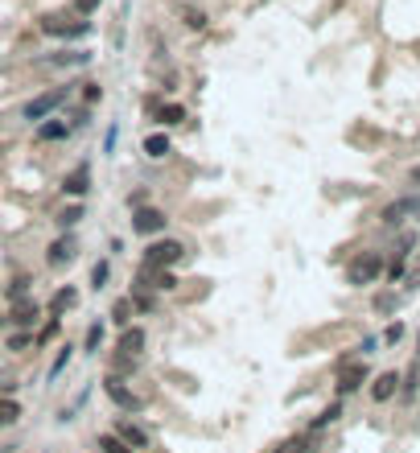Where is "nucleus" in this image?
Here are the masks:
<instances>
[{
  "label": "nucleus",
  "instance_id": "23",
  "mask_svg": "<svg viewBox=\"0 0 420 453\" xmlns=\"http://www.w3.org/2000/svg\"><path fill=\"white\" fill-rule=\"evenodd\" d=\"M75 355H79V346H75V342H62V346L54 351V359H49V367H46V387H54V383H58V379L70 371Z\"/></svg>",
  "mask_w": 420,
  "mask_h": 453
},
{
  "label": "nucleus",
  "instance_id": "6",
  "mask_svg": "<svg viewBox=\"0 0 420 453\" xmlns=\"http://www.w3.org/2000/svg\"><path fill=\"white\" fill-rule=\"evenodd\" d=\"M95 190V165L91 157H83V161H75L62 178H58V194H62V202H87Z\"/></svg>",
  "mask_w": 420,
  "mask_h": 453
},
{
  "label": "nucleus",
  "instance_id": "39",
  "mask_svg": "<svg viewBox=\"0 0 420 453\" xmlns=\"http://www.w3.org/2000/svg\"><path fill=\"white\" fill-rule=\"evenodd\" d=\"M95 445H99V453H137V450H128L111 429H103V433H95Z\"/></svg>",
  "mask_w": 420,
  "mask_h": 453
},
{
  "label": "nucleus",
  "instance_id": "52",
  "mask_svg": "<svg viewBox=\"0 0 420 453\" xmlns=\"http://www.w3.org/2000/svg\"><path fill=\"white\" fill-rule=\"evenodd\" d=\"M4 330H8V314H4V309H0V334H4Z\"/></svg>",
  "mask_w": 420,
  "mask_h": 453
},
{
  "label": "nucleus",
  "instance_id": "24",
  "mask_svg": "<svg viewBox=\"0 0 420 453\" xmlns=\"http://www.w3.org/2000/svg\"><path fill=\"white\" fill-rule=\"evenodd\" d=\"M87 219V202H62L54 210V227L58 231H79V223Z\"/></svg>",
  "mask_w": 420,
  "mask_h": 453
},
{
  "label": "nucleus",
  "instance_id": "48",
  "mask_svg": "<svg viewBox=\"0 0 420 453\" xmlns=\"http://www.w3.org/2000/svg\"><path fill=\"white\" fill-rule=\"evenodd\" d=\"M408 289H420V252H417V264H408V276H404Z\"/></svg>",
  "mask_w": 420,
  "mask_h": 453
},
{
  "label": "nucleus",
  "instance_id": "36",
  "mask_svg": "<svg viewBox=\"0 0 420 453\" xmlns=\"http://www.w3.org/2000/svg\"><path fill=\"white\" fill-rule=\"evenodd\" d=\"M178 17H182V25H186L189 33H202V29L210 25L206 8H194V4H178Z\"/></svg>",
  "mask_w": 420,
  "mask_h": 453
},
{
  "label": "nucleus",
  "instance_id": "42",
  "mask_svg": "<svg viewBox=\"0 0 420 453\" xmlns=\"http://www.w3.org/2000/svg\"><path fill=\"white\" fill-rule=\"evenodd\" d=\"M404 276H408V260H404V256H387L383 280H387V284H404Z\"/></svg>",
  "mask_w": 420,
  "mask_h": 453
},
{
  "label": "nucleus",
  "instance_id": "22",
  "mask_svg": "<svg viewBox=\"0 0 420 453\" xmlns=\"http://www.w3.org/2000/svg\"><path fill=\"white\" fill-rule=\"evenodd\" d=\"M33 276L29 272H13L8 280H4V289H0V297H4V305H17V301H25V297H33Z\"/></svg>",
  "mask_w": 420,
  "mask_h": 453
},
{
  "label": "nucleus",
  "instance_id": "1",
  "mask_svg": "<svg viewBox=\"0 0 420 453\" xmlns=\"http://www.w3.org/2000/svg\"><path fill=\"white\" fill-rule=\"evenodd\" d=\"M70 95H75V79H66L62 87H46V91H38V95H29V99L21 103V120H25L29 128H38L42 120L62 116V112H66Z\"/></svg>",
  "mask_w": 420,
  "mask_h": 453
},
{
  "label": "nucleus",
  "instance_id": "32",
  "mask_svg": "<svg viewBox=\"0 0 420 453\" xmlns=\"http://www.w3.org/2000/svg\"><path fill=\"white\" fill-rule=\"evenodd\" d=\"M66 124L75 128V132H83V128H91L95 124V107H87V103H66Z\"/></svg>",
  "mask_w": 420,
  "mask_h": 453
},
{
  "label": "nucleus",
  "instance_id": "29",
  "mask_svg": "<svg viewBox=\"0 0 420 453\" xmlns=\"http://www.w3.org/2000/svg\"><path fill=\"white\" fill-rule=\"evenodd\" d=\"M21 416H25V404H21L17 396H0V433L17 429V424H21Z\"/></svg>",
  "mask_w": 420,
  "mask_h": 453
},
{
  "label": "nucleus",
  "instance_id": "9",
  "mask_svg": "<svg viewBox=\"0 0 420 453\" xmlns=\"http://www.w3.org/2000/svg\"><path fill=\"white\" fill-rule=\"evenodd\" d=\"M46 268L49 272H62V268H70L75 260H79V231H58L54 239L46 243Z\"/></svg>",
  "mask_w": 420,
  "mask_h": 453
},
{
  "label": "nucleus",
  "instance_id": "4",
  "mask_svg": "<svg viewBox=\"0 0 420 453\" xmlns=\"http://www.w3.org/2000/svg\"><path fill=\"white\" fill-rule=\"evenodd\" d=\"M189 256V243L178 235H157L140 247V264L144 268H182Z\"/></svg>",
  "mask_w": 420,
  "mask_h": 453
},
{
  "label": "nucleus",
  "instance_id": "7",
  "mask_svg": "<svg viewBox=\"0 0 420 453\" xmlns=\"http://www.w3.org/2000/svg\"><path fill=\"white\" fill-rule=\"evenodd\" d=\"M38 29L46 33V38H58V42H83V38H91L95 25L91 21H83V17H66V13H46L42 21H38Z\"/></svg>",
  "mask_w": 420,
  "mask_h": 453
},
{
  "label": "nucleus",
  "instance_id": "44",
  "mask_svg": "<svg viewBox=\"0 0 420 453\" xmlns=\"http://www.w3.org/2000/svg\"><path fill=\"white\" fill-rule=\"evenodd\" d=\"M404 334H408V325H404V321H391V325L379 334V342H383V346H396V342H404Z\"/></svg>",
  "mask_w": 420,
  "mask_h": 453
},
{
  "label": "nucleus",
  "instance_id": "17",
  "mask_svg": "<svg viewBox=\"0 0 420 453\" xmlns=\"http://www.w3.org/2000/svg\"><path fill=\"white\" fill-rule=\"evenodd\" d=\"M322 437H326V433H309V429H301V433H288L284 441H277L268 453H318V450H322Z\"/></svg>",
  "mask_w": 420,
  "mask_h": 453
},
{
  "label": "nucleus",
  "instance_id": "45",
  "mask_svg": "<svg viewBox=\"0 0 420 453\" xmlns=\"http://www.w3.org/2000/svg\"><path fill=\"white\" fill-rule=\"evenodd\" d=\"M99 4H103V0H70V13L83 17V21H91L95 13H99Z\"/></svg>",
  "mask_w": 420,
  "mask_h": 453
},
{
  "label": "nucleus",
  "instance_id": "33",
  "mask_svg": "<svg viewBox=\"0 0 420 453\" xmlns=\"http://www.w3.org/2000/svg\"><path fill=\"white\" fill-rule=\"evenodd\" d=\"M140 362H144V359H128V355H111V359H107V375H120V379H128V383H132V379L140 375Z\"/></svg>",
  "mask_w": 420,
  "mask_h": 453
},
{
  "label": "nucleus",
  "instance_id": "26",
  "mask_svg": "<svg viewBox=\"0 0 420 453\" xmlns=\"http://www.w3.org/2000/svg\"><path fill=\"white\" fill-rule=\"evenodd\" d=\"M342 412H346V400H329V404L322 408V412H318L305 429H309V433H326L329 424H338V420H342Z\"/></svg>",
  "mask_w": 420,
  "mask_h": 453
},
{
  "label": "nucleus",
  "instance_id": "41",
  "mask_svg": "<svg viewBox=\"0 0 420 453\" xmlns=\"http://www.w3.org/2000/svg\"><path fill=\"white\" fill-rule=\"evenodd\" d=\"M417 243H420L417 231H400V235H396V252H391V256H404V260H412V256H417Z\"/></svg>",
  "mask_w": 420,
  "mask_h": 453
},
{
  "label": "nucleus",
  "instance_id": "25",
  "mask_svg": "<svg viewBox=\"0 0 420 453\" xmlns=\"http://www.w3.org/2000/svg\"><path fill=\"white\" fill-rule=\"evenodd\" d=\"M103 342H107V321L99 317V321H91V325H87V334H83V342H79V355H87V359H99Z\"/></svg>",
  "mask_w": 420,
  "mask_h": 453
},
{
  "label": "nucleus",
  "instance_id": "51",
  "mask_svg": "<svg viewBox=\"0 0 420 453\" xmlns=\"http://www.w3.org/2000/svg\"><path fill=\"white\" fill-rule=\"evenodd\" d=\"M408 185H420V165H412V174H408Z\"/></svg>",
  "mask_w": 420,
  "mask_h": 453
},
{
  "label": "nucleus",
  "instance_id": "20",
  "mask_svg": "<svg viewBox=\"0 0 420 453\" xmlns=\"http://www.w3.org/2000/svg\"><path fill=\"white\" fill-rule=\"evenodd\" d=\"M186 120H189V107L182 103V99H165V103H161V112L153 116V124H157L161 132H173V128H182Z\"/></svg>",
  "mask_w": 420,
  "mask_h": 453
},
{
  "label": "nucleus",
  "instance_id": "15",
  "mask_svg": "<svg viewBox=\"0 0 420 453\" xmlns=\"http://www.w3.org/2000/svg\"><path fill=\"white\" fill-rule=\"evenodd\" d=\"M70 136H75V128L66 124V116H49V120H42L33 128V144L38 148H54V144H66Z\"/></svg>",
  "mask_w": 420,
  "mask_h": 453
},
{
  "label": "nucleus",
  "instance_id": "2",
  "mask_svg": "<svg viewBox=\"0 0 420 453\" xmlns=\"http://www.w3.org/2000/svg\"><path fill=\"white\" fill-rule=\"evenodd\" d=\"M383 272H387V256H383L379 247H363V252H355V256L346 260L342 280H346L350 289H371V284L383 280Z\"/></svg>",
  "mask_w": 420,
  "mask_h": 453
},
{
  "label": "nucleus",
  "instance_id": "30",
  "mask_svg": "<svg viewBox=\"0 0 420 453\" xmlns=\"http://www.w3.org/2000/svg\"><path fill=\"white\" fill-rule=\"evenodd\" d=\"M4 351L8 355H29V351H38V342H33L29 330H4Z\"/></svg>",
  "mask_w": 420,
  "mask_h": 453
},
{
  "label": "nucleus",
  "instance_id": "35",
  "mask_svg": "<svg viewBox=\"0 0 420 453\" xmlns=\"http://www.w3.org/2000/svg\"><path fill=\"white\" fill-rule=\"evenodd\" d=\"M107 284H111V260L103 256V260H95L91 272H87V289H91V293H103Z\"/></svg>",
  "mask_w": 420,
  "mask_h": 453
},
{
  "label": "nucleus",
  "instance_id": "5",
  "mask_svg": "<svg viewBox=\"0 0 420 453\" xmlns=\"http://www.w3.org/2000/svg\"><path fill=\"white\" fill-rule=\"evenodd\" d=\"M99 387H103V396H107V404L116 408L120 416H140L144 408H148V400L140 396L137 387L128 383V379H120V375H107L103 371V379H99Z\"/></svg>",
  "mask_w": 420,
  "mask_h": 453
},
{
  "label": "nucleus",
  "instance_id": "40",
  "mask_svg": "<svg viewBox=\"0 0 420 453\" xmlns=\"http://www.w3.org/2000/svg\"><path fill=\"white\" fill-rule=\"evenodd\" d=\"M116 144H120V120H107L103 140H99V157H116Z\"/></svg>",
  "mask_w": 420,
  "mask_h": 453
},
{
  "label": "nucleus",
  "instance_id": "28",
  "mask_svg": "<svg viewBox=\"0 0 420 453\" xmlns=\"http://www.w3.org/2000/svg\"><path fill=\"white\" fill-rule=\"evenodd\" d=\"M420 392V355L412 362H408V371H400V400L404 404H412Z\"/></svg>",
  "mask_w": 420,
  "mask_h": 453
},
{
  "label": "nucleus",
  "instance_id": "38",
  "mask_svg": "<svg viewBox=\"0 0 420 453\" xmlns=\"http://www.w3.org/2000/svg\"><path fill=\"white\" fill-rule=\"evenodd\" d=\"M396 305H400V293H396V289H379V293L371 297V309L379 317H391L396 314Z\"/></svg>",
  "mask_w": 420,
  "mask_h": 453
},
{
  "label": "nucleus",
  "instance_id": "34",
  "mask_svg": "<svg viewBox=\"0 0 420 453\" xmlns=\"http://www.w3.org/2000/svg\"><path fill=\"white\" fill-rule=\"evenodd\" d=\"M62 321H66V317H46V321L38 325V334H33L38 351H46V346H54V342L62 338Z\"/></svg>",
  "mask_w": 420,
  "mask_h": 453
},
{
  "label": "nucleus",
  "instance_id": "47",
  "mask_svg": "<svg viewBox=\"0 0 420 453\" xmlns=\"http://www.w3.org/2000/svg\"><path fill=\"white\" fill-rule=\"evenodd\" d=\"M379 346H383V342H379V338H375V334H367V338H363V342H359V346H355V355H359V359H367V355H375V351H379Z\"/></svg>",
  "mask_w": 420,
  "mask_h": 453
},
{
  "label": "nucleus",
  "instance_id": "16",
  "mask_svg": "<svg viewBox=\"0 0 420 453\" xmlns=\"http://www.w3.org/2000/svg\"><path fill=\"white\" fill-rule=\"evenodd\" d=\"M91 49H54L46 58H38V66H46V70H87L91 66Z\"/></svg>",
  "mask_w": 420,
  "mask_h": 453
},
{
  "label": "nucleus",
  "instance_id": "53",
  "mask_svg": "<svg viewBox=\"0 0 420 453\" xmlns=\"http://www.w3.org/2000/svg\"><path fill=\"white\" fill-rule=\"evenodd\" d=\"M417 219H420V215H417Z\"/></svg>",
  "mask_w": 420,
  "mask_h": 453
},
{
  "label": "nucleus",
  "instance_id": "50",
  "mask_svg": "<svg viewBox=\"0 0 420 453\" xmlns=\"http://www.w3.org/2000/svg\"><path fill=\"white\" fill-rule=\"evenodd\" d=\"M107 252H111V256H120V252H124V239H120V235H111V239H107Z\"/></svg>",
  "mask_w": 420,
  "mask_h": 453
},
{
  "label": "nucleus",
  "instance_id": "27",
  "mask_svg": "<svg viewBox=\"0 0 420 453\" xmlns=\"http://www.w3.org/2000/svg\"><path fill=\"white\" fill-rule=\"evenodd\" d=\"M128 297H132V309H137V317L161 314V297H157L153 289H128Z\"/></svg>",
  "mask_w": 420,
  "mask_h": 453
},
{
  "label": "nucleus",
  "instance_id": "3",
  "mask_svg": "<svg viewBox=\"0 0 420 453\" xmlns=\"http://www.w3.org/2000/svg\"><path fill=\"white\" fill-rule=\"evenodd\" d=\"M371 383V367L359 355H338L334 359V400H350Z\"/></svg>",
  "mask_w": 420,
  "mask_h": 453
},
{
  "label": "nucleus",
  "instance_id": "31",
  "mask_svg": "<svg viewBox=\"0 0 420 453\" xmlns=\"http://www.w3.org/2000/svg\"><path fill=\"white\" fill-rule=\"evenodd\" d=\"M132 317H137V309H132V297H128V293L111 301V309H107V321H111L116 330H124V325H132Z\"/></svg>",
  "mask_w": 420,
  "mask_h": 453
},
{
  "label": "nucleus",
  "instance_id": "12",
  "mask_svg": "<svg viewBox=\"0 0 420 453\" xmlns=\"http://www.w3.org/2000/svg\"><path fill=\"white\" fill-rule=\"evenodd\" d=\"M420 215V194H400V198H391L383 210H379V223L387 227V231H400V227L408 223V219H417Z\"/></svg>",
  "mask_w": 420,
  "mask_h": 453
},
{
  "label": "nucleus",
  "instance_id": "8",
  "mask_svg": "<svg viewBox=\"0 0 420 453\" xmlns=\"http://www.w3.org/2000/svg\"><path fill=\"white\" fill-rule=\"evenodd\" d=\"M128 227H132V235L137 239H157V235H169V210L165 206H157V202H148V206H140V210H128Z\"/></svg>",
  "mask_w": 420,
  "mask_h": 453
},
{
  "label": "nucleus",
  "instance_id": "46",
  "mask_svg": "<svg viewBox=\"0 0 420 453\" xmlns=\"http://www.w3.org/2000/svg\"><path fill=\"white\" fill-rule=\"evenodd\" d=\"M161 103H165V95H161V91H148V95H144V103H140V107H144V116H148V120H153V116H157V112H161Z\"/></svg>",
  "mask_w": 420,
  "mask_h": 453
},
{
  "label": "nucleus",
  "instance_id": "18",
  "mask_svg": "<svg viewBox=\"0 0 420 453\" xmlns=\"http://www.w3.org/2000/svg\"><path fill=\"white\" fill-rule=\"evenodd\" d=\"M79 301H83V293L75 284H58L46 301V317H66L70 309H79Z\"/></svg>",
  "mask_w": 420,
  "mask_h": 453
},
{
  "label": "nucleus",
  "instance_id": "19",
  "mask_svg": "<svg viewBox=\"0 0 420 453\" xmlns=\"http://www.w3.org/2000/svg\"><path fill=\"white\" fill-rule=\"evenodd\" d=\"M367 396H371L375 404H387V400H396V396H400V371H379V375H371V383H367Z\"/></svg>",
  "mask_w": 420,
  "mask_h": 453
},
{
  "label": "nucleus",
  "instance_id": "13",
  "mask_svg": "<svg viewBox=\"0 0 420 453\" xmlns=\"http://www.w3.org/2000/svg\"><path fill=\"white\" fill-rule=\"evenodd\" d=\"M111 433L128 445V450H137V453H144V450H153V433L140 424V416H116V424H111Z\"/></svg>",
  "mask_w": 420,
  "mask_h": 453
},
{
  "label": "nucleus",
  "instance_id": "21",
  "mask_svg": "<svg viewBox=\"0 0 420 453\" xmlns=\"http://www.w3.org/2000/svg\"><path fill=\"white\" fill-rule=\"evenodd\" d=\"M140 153H144L148 161H169V157H173V132L153 128V132L140 140Z\"/></svg>",
  "mask_w": 420,
  "mask_h": 453
},
{
  "label": "nucleus",
  "instance_id": "49",
  "mask_svg": "<svg viewBox=\"0 0 420 453\" xmlns=\"http://www.w3.org/2000/svg\"><path fill=\"white\" fill-rule=\"evenodd\" d=\"M17 387H21V383H17L13 375H0V396H17Z\"/></svg>",
  "mask_w": 420,
  "mask_h": 453
},
{
  "label": "nucleus",
  "instance_id": "37",
  "mask_svg": "<svg viewBox=\"0 0 420 453\" xmlns=\"http://www.w3.org/2000/svg\"><path fill=\"white\" fill-rule=\"evenodd\" d=\"M75 87H79V103H87V107H99V103H103V95H107L99 79H79Z\"/></svg>",
  "mask_w": 420,
  "mask_h": 453
},
{
  "label": "nucleus",
  "instance_id": "14",
  "mask_svg": "<svg viewBox=\"0 0 420 453\" xmlns=\"http://www.w3.org/2000/svg\"><path fill=\"white\" fill-rule=\"evenodd\" d=\"M144 351H148V325H124L120 334H116V346H111V355H128V359H144Z\"/></svg>",
  "mask_w": 420,
  "mask_h": 453
},
{
  "label": "nucleus",
  "instance_id": "10",
  "mask_svg": "<svg viewBox=\"0 0 420 453\" xmlns=\"http://www.w3.org/2000/svg\"><path fill=\"white\" fill-rule=\"evenodd\" d=\"M4 314H8V330H29V334H38V325L46 321V301H38V293H33V297H25V301H17V305H4Z\"/></svg>",
  "mask_w": 420,
  "mask_h": 453
},
{
  "label": "nucleus",
  "instance_id": "43",
  "mask_svg": "<svg viewBox=\"0 0 420 453\" xmlns=\"http://www.w3.org/2000/svg\"><path fill=\"white\" fill-rule=\"evenodd\" d=\"M148 202H153V190H148V185H137V190L124 194V206H128V210H140V206H148Z\"/></svg>",
  "mask_w": 420,
  "mask_h": 453
},
{
  "label": "nucleus",
  "instance_id": "11",
  "mask_svg": "<svg viewBox=\"0 0 420 453\" xmlns=\"http://www.w3.org/2000/svg\"><path fill=\"white\" fill-rule=\"evenodd\" d=\"M132 289H153L157 297H165V293L182 289V276H178V268H144V264H137Z\"/></svg>",
  "mask_w": 420,
  "mask_h": 453
}]
</instances>
